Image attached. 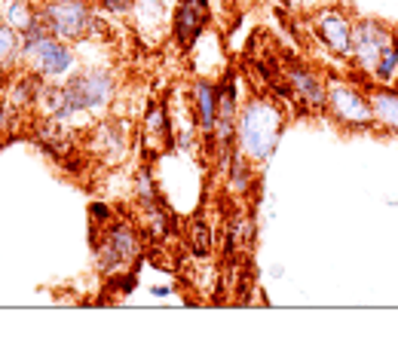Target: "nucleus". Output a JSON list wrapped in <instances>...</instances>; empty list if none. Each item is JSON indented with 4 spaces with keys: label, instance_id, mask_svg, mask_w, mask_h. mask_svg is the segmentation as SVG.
Listing matches in <instances>:
<instances>
[{
    "label": "nucleus",
    "instance_id": "1",
    "mask_svg": "<svg viewBox=\"0 0 398 358\" xmlns=\"http://www.w3.org/2000/svg\"><path fill=\"white\" fill-rule=\"evenodd\" d=\"M282 126H285V113H282V107L273 98L267 95L248 98L236 120V144L245 160L267 162L276 150Z\"/></svg>",
    "mask_w": 398,
    "mask_h": 358
},
{
    "label": "nucleus",
    "instance_id": "2",
    "mask_svg": "<svg viewBox=\"0 0 398 358\" xmlns=\"http://www.w3.org/2000/svg\"><path fill=\"white\" fill-rule=\"evenodd\" d=\"M40 19L53 37L65 43H80L92 34L95 12L89 0H40Z\"/></svg>",
    "mask_w": 398,
    "mask_h": 358
},
{
    "label": "nucleus",
    "instance_id": "3",
    "mask_svg": "<svg viewBox=\"0 0 398 358\" xmlns=\"http://www.w3.org/2000/svg\"><path fill=\"white\" fill-rule=\"evenodd\" d=\"M102 239L95 245V257H98V267L104 273H123L129 270V263H135L141 257V236L138 230L129 224V220H111L108 227H102Z\"/></svg>",
    "mask_w": 398,
    "mask_h": 358
},
{
    "label": "nucleus",
    "instance_id": "4",
    "mask_svg": "<svg viewBox=\"0 0 398 358\" xmlns=\"http://www.w3.org/2000/svg\"><path fill=\"white\" fill-rule=\"evenodd\" d=\"M74 49L68 46L65 40L53 37V34H44L37 40L22 43V64L34 74H40L44 80H61V77H70L74 70Z\"/></svg>",
    "mask_w": 398,
    "mask_h": 358
},
{
    "label": "nucleus",
    "instance_id": "5",
    "mask_svg": "<svg viewBox=\"0 0 398 358\" xmlns=\"http://www.w3.org/2000/svg\"><path fill=\"white\" fill-rule=\"evenodd\" d=\"M65 92L74 113H102L113 102V95H117V83H113L111 70L89 68V70H80V74H70L65 83Z\"/></svg>",
    "mask_w": 398,
    "mask_h": 358
},
{
    "label": "nucleus",
    "instance_id": "6",
    "mask_svg": "<svg viewBox=\"0 0 398 358\" xmlns=\"http://www.w3.org/2000/svg\"><path fill=\"white\" fill-rule=\"evenodd\" d=\"M395 43V31H389L383 21L377 19H359L352 28V62L359 74H368L374 80L380 59L389 46Z\"/></svg>",
    "mask_w": 398,
    "mask_h": 358
},
{
    "label": "nucleus",
    "instance_id": "7",
    "mask_svg": "<svg viewBox=\"0 0 398 358\" xmlns=\"http://www.w3.org/2000/svg\"><path fill=\"white\" fill-rule=\"evenodd\" d=\"M328 113L346 129L374 126V111H371V102H368V92L346 80L328 83Z\"/></svg>",
    "mask_w": 398,
    "mask_h": 358
},
{
    "label": "nucleus",
    "instance_id": "8",
    "mask_svg": "<svg viewBox=\"0 0 398 358\" xmlns=\"http://www.w3.org/2000/svg\"><path fill=\"white\" fill-rule=\"evenodd\" d=\"M352 28L355 21L337 6H319L312 12V31L319 43L337 59H352Z\"/></svg>",
    "mask_w": 398,
    "mask_h": 358
},
{
    "label": "nucleus",
    "instance_id": "9",
    "mask_svg": "<svg viewBox=\"0 0 398 358\" xmlns=\"http://www.w3.org/2000/svg\"><path fill=\"white\" fill-rule=\"evenodd\" d=\"M285 83L291 89V98H297V104L303 111H325L328 107V86L322 83V77L307 64L288 62L285 68Z\"/></svg>",
    "mask_w": 398,
    "mask_h": 358
},
{
    "label": "nucleus",
    "instance_id": "10",
    "mask_svg": "<svg viewBox=\"0 0 398 358\" xmlns=\"http://www.w3.org/2000/svg\"><path fill=\"white\" fill-rule=\"evenodd\" d=\"M209 0H178L172 12V37L181 49H193V43L209 28Z\"/></svg>",
    "mask_w": 398,
    "mask_h": 358
},
{
    "label": "nucleus",
    "instance_id": "11",
    "mask_svg": "<svg viewBox=\"0 0 398 358\" xmlns=\"http://www.w3.org/2000/svg\"><path fill=\"white\" fill-rule=\"evenodd\" d=\"M190 102H193V117H196L199 132L209 141L218 123V86L209 80H196L193 89H190Z\"/></svg>",
    "mask_w": 398,
    "mask_h": 358
},
{
    "label": "nucleus",
    "instance_id": "12",
    "mask_svg": "<svg viewBox=\"0 0 398 358\" xmlns=\"http://www.w3.org/2000/svg\"><path fill=\"white\" fill-rule=\"evenodd\" d=\"M368 102L374 111V126L398 135V89L392 83H377L368 89Z\"/></svg>",
    "mask_w": 398,
    "mask_h": 358
},
{
    "label": "nucleus",
    "instance_id": "13",
    "mask_svg": "<svg viewBox=\"0 0 398 358\" xmlns=\"http://www.w3.org/2000/svg\"><path fill=\"white\" fill-rule=\"evenodd\" d=\"M144 144L147 150L156 156V153H166V150L175 147V135H172V120H169L166 107L162 104H153L144 117Z\"/></svg>",
    "mask_w": 398,
    "mask_h": 358
},
{
    "label": "nucleus",
    "instance_id": "14",
    "mask_svg": "<svg viewBox=\"0 0 398 358\" xmlns=\"http://www.w3.org/2000/svg\"><path fill=\"white\" fill-rule=\"evenodd\" d=\"M37 107L44 111L46 120H55V123H68V120L74 117V107H70V102H68L65 86H55L53 80H46Z\"/></svg>",
    "mask_w": 398,
    "mask_h": 358
},
{
    "label": "nucleus",
    "instance_id": "15",
    "mask_svg": "<svg viewBox=\"0 0 398 358\" xmlns=\"http://www.w3.org/2000/svg\"><path fill=\"white\" fill-rule=\"evenodd\" d=\"M44 86L46 80L40 74H34V70H25L22 77H19L16 83H12V95H10V102L19 107V111H34L40 102V92H44Z\"/></svg>",
    "mask_w": 398,
    "mask_h": 358
},
{
    "label": "nucleus",
    "instance_id": "16",
    "mask_svg": "<svg viewBox=\"0 0 398 358\" xmlns=\"http://www.w3.org/2000/svg\"><path fill=\"white\" fill-rule=\"evenodd\" d=\"M0 16L6 19L10 28H16L19 34H25L28 28L40 19V0H6Z\"/></svg>",
    "mask_w": 398,
    "mask_h": 358
},
{
    "label": "nucleus",
    "instance_id": "17",
    "mask_svg": "<svg viewBox=\"0 0 398 358\" xmlns=\"http://www.w3.org/2000/svg\"><path fill=\"white\" fill-rule=\"evenodd\" d=\"M22 62V34L0 21V74H10Z\"/></svg>",
    "mask_w": 398,
    "mask_h": 358
},
{
    "label": "nucleus",
    "instance_id": "18",
    "mask_svg": "<svg viewBox=\"0 0 398 358\" xmlns=\"http://www.w3.org/2000/svg\"><path fill=\"white\" fill-rule=\"evenodd\" d=\"M190 245H193V252L202 257V254H209L211 252V230L202 224V220H193V233H190Z\"/></svg>",
    "mask_w": 398,
    "mask_h": 358
},
{
    "label": "nucleus",
    "instance_id": "19",
    "mask_svg": "<svg viewBox=\"0 0 398 358\" xmlns=\"http://www.w3.org/2000/svg\"><path fill=\"white\" fill-rule=\"evenodd\" d=\"M89 214H92V224H98V227H108L111 220H113L111 205H104V202H92L89 205Z\"/></svg>",
    "mask_w": 398,
    "mask_h": 358
},
{
    "label": "nucleus",
    "instance_id": "20",
    "mask_svg": "<svg viewBox=\"0 0 398 358\" xmlns=\"http://www.w3.org/2000/svg\"><path fill=\"white\" fill-rule=\"evenodd\" d=\"M98 6H102L104 12H117V16H123V12L135 10V0H95Z\"/></svg>",
    "mask_w": 398,
    "mask_h": 358
},
{
    "label": "nucleus",
    "instance_id": "21",
    "mask_svg": "<svg viewBox=\"0 0 398 358\" xmlns=\"http://www.w3.org/2000/svg\"><path fill=\"white\" fill-rule=\"evenodd\" d=\"M282 3H285L288 10H294V12H310V10H319L322 0H282Z\"/></svg>",
    "mask_w": 398,
    "mask_h": 358
},
{
    "label": "nucleus",
    "instance_id": "22",
    "mask_svg": "<svg viewBox=\"0 0 398 358\" xmlns=\"http://www.w3.org/2000/svg\"><path fill=\"white\" fill-rule=\"evenodd\" d=\"M10 123H12V107L6 102H0V135L10 129Z\"/></svg>",
    "mask_w": 398,
    "mask_h": 358
}]
</instances>
